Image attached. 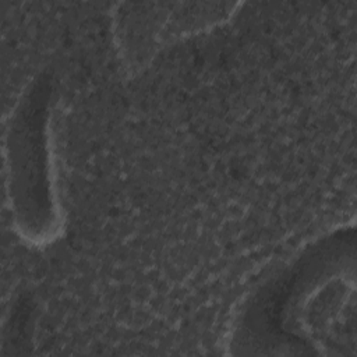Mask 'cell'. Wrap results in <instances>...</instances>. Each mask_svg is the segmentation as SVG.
Segmentation results:
<instances>
[{
	"instance_id": "cell-3",
	"label": "cell",
	"mask_w": 357,
	"mask_h": 357,
	"mask_svg": "<svg viewBox=\"0 0 357 357\" xmlns=\"http://www.w3.org/2000/svg\"><path fill=\"white\" fill-rule=\"evenodd\" d=\"M231 3H121L112 11L113 45L124 70L137 75L166 47L229 22Z\"/></svg>"
},
{
	"instance_id": "cell-2",
	"label": "cell",
	"mask_w": 357,
	"mask_h": 357,
	"mask_svg": "<svg viewBox=\"0 0 357 357\" xmlns=\"http://www.w3.org/2000/svg\"><path fill=\"white\" fill-rule=\"evenodd\" d=\"M63 95L54 70L42 68L20 89L3 121L4 191L15 237L42 250L67 227L60 123Z\"/></svg>"
},
{
	"instance_id": "cell-1",
	"label": "cell",
	"mask_w": 357,
	"mask_h": 357,
	"mask_svg": "<svg viewBox=\"0 0 357 357\" xmlns=\"http://www.w3.org/2000/svg\"><path fill=\"white\" fill-rule=\"evenodd\" d=\"M356 226L340 223L262 268L223 321L227 356H339L333 328L356 291Z\"/></svg>"
}]
</instances>
